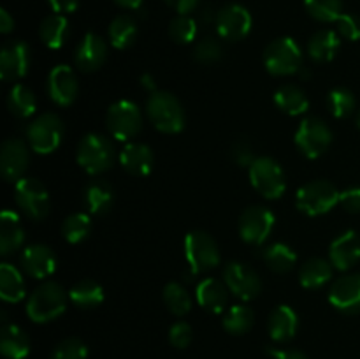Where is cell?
<instances>
[{"label": "cell", "instance_id": "obj_1", "mask_svg": "<svg viewBox=\"0 0 360 359\" xmlns=\"http://www.w3.org/2000/svg\"><path fill=\"white\" fill-rule=\"evenodd\" d=\"M67 301L69 294L62 285L53 280L42 282L28 298L27 315L37 324L51 322L65 312Z\"/></svg>", "mask_w": 360, "mask_h": 359}, {"label": "cell", "instance_id": "obj_2", "mask_svg": "<svg viewBox=\"0 0 360 359\" xmlns=\"http://www.w3.org/2000/svg\"><path fill=\"white\" fill-rule=\"evenodd\" d=\"M146 113L155 129L164 134H178L185 127V109L169 92H153L146 102Z\"/></svg>", "mask_w": 360, "mask_h": 359}, {"label": "cell", "instance_id": "obj_3", "mask_svg": "<svg viewBox=\"0 0 360 359\" xmlns=\"http://www.w3.org/2000/svg\"><path fill=\"white\" fill-rule=\"evenodd\" d=\"M76 158L88 175H102L115 162L112 141L102 134H86L77 143Z\"/></svg>", "mask_w": 360, "mask_h": 359}, {"label": "cell", "instance_id": "obj_4", "mask_svg": "<svg viewBox=\"0 0 360 359\" xmlns=\"http://www.w3.org/2000/svg\"><path fill=\"white\" fill-rule=\"evenodd\" d=\"M264 67L273 76H292L302 69V49L292 37H278L264 49Z\"/></svg>", "mask_w": 360, "mask_h": 359}, {"label": "cell", "instance_id": "obj_5", "mask_svg": "<svg viewBox=\"0 0 360 359\" xmlns=\"http://www.w3.org/2000/svg\"><path fill=\"white\" fill-rule=\"evenodd\" d=\"M341 192L336 185L327 180H313V182L304 183L297 190L295 196V204L299 211H302L308 217H319V215L327 213L340 203Z\"/></svg>", "mask_w": 360, "mask_h": 359}, {"label": "cell", "instance_id": "obj_6", "mask_svg": "<svg viewBox=\"0 0 360 359\" xmlns=\"http://www.w3.org/2000/svg\"><path fill=\"white\" fill-rule=\"evenodd\" d=\"M250 183L266 199H280L287 190L283 168L273 157H257L248 168Z\"/></svg>", "mask_w": 360, "mask_h": 359}, {"label": "cell", "instance_id": "obj_7", "mask_svg": "<svg viewBox=\"0 0 360 359\" xmlns=\"http://www.w3.org/2000/svg\"><path fill=\"white\" fill-rule=\"evenodd\" d=\"M63 132V122L56 113H42L28 125V144L35 153L49 155L62 144Z\"/></svg>", "mask_w": 360, "mask_h": 359}, {"label": "cell", "instance_id": "obj_8", "mask_svg": "<svg viewBox=\"0 0 360 359\" xmlns=\"http://www.w3.org/2000/svg\"><path fill=\"white\" fill-rule=\"evenodd\" d=\"M185 257L192 275H197L220 264V248L210 232L197 229L185 236Z\"/></svg>", "mask_w": 360, "mask_h": 359}, {"label": "cell", "instance_id": "obj_9", "mask_svg": "<svg viewBox=\"0 0 360 359\" xmlns=\"http://www.w3.org/2000/svg\"><path fill=\"white\" fill-rule=\"evenodd\" d=\"M105 127L118 141H129L143 129V115L136 102L118 101L109 106L105 115Z\"/></svg>", "mask_w": 360, "mask_h": 359}, {"label": "cell", "instance_id": "obj_10", "mask_svg": "<svg viewBox=\"0 0 360 359\" xmlns=\"http://www.w3.org/2000/svg\"><path fill=\"white\" fill-rule=\"evenodd\" d=\"M333 143V130L319 116H308L301 122L295 132V144L308 158H319Z\"/></svg>", "mask_w": 360, "mask_h": 359}, {"label": "cell", "instance_id": "obj_11", "mask_svg": "<svg viewBox=\"0 0 360 359\" xmlns=\"http://www.w3.org/2000/svg\"><path fill=\"white\" fill-rule=\"evenodd\" d=\"M14 199L18 208L32 220H42L49 213V194L37 178H21L14 185Z\"/></svg>", "mask_w": 360, "mask_h": 359}, {"label": "cell", "instance_id": "obj_12", "mask_svg": "<svg viewBox=\"0 0 360 359\" xmlns=\"http://www.w3.org/2000/svg\"><path fill=\"white\" fill-rule=\"evenodd\" d=\"M274 213L264 206H250L239 217V234L248 245L259 246L267 241L274 229Z\"/></svg>", "mask_w": 360, "mask_h": 359}, {"label": "cell", "instance_id": "obj_13", "mask_svg": "<svg viewBox=\"0 0 360 359\" xmlns=\"http://www.w3.org/2000/svg\"><path fill=\"white\" fill-rule=\"evenodd\" d=\"M217 32L225 41H241L252 30V14L241 4H229L218 11L214 18Z\"/></svg>", "mask_w": 360, "mask_h": 359}, {"label": "cell", "instance_id": "obj_14", "mask_svg": "<svg viewBox=\"0 0 360 359\" xmlns=\"http://www.w3.org/2000/svg\"><path fill=\"white\" fill-rule=\"evenodd\" d=\"M224 278L229 291L243 301L257 298L262 291L260 277L257 275V271H253V267L245 263H236V260L229 263L224 270Z\"/></svg>", "mask_w": 360, "mask_h": 359}, {"label": "cell", "instance_id": "obj_15", "mask_svg": "<svg viewBox=\"0 0 360 359\" xmlns=\"http://www.w3.org/2000/svg\"><path fill=\"white\" fill-rule=\"evenodd\" d=\"M28 164H30V153L25 141L11 137L4 141L2 150H0V172L4 180L9 183H18L25 178Z\"/></svg>", "mask_w": 360, "mask_h": 359}, {"label": "cell", "instance_id": "obj_16", "mask_svg": "<svg viewBox=\"0 0 360 359\" xmlns=\"http://www.w3.org/2000/svg\"><path fill=\"white\" fill-rule=\"evenodd\" d=\"M30 69V48L23 41H7L0 49V77L18 81Z\"/></svg>", "mask_w": 360, "mask_h": 359}, {"label": "cell", "instance_id": "obj_17", "mask_svg": "<svg viewBox=\"0 0 360 359\" xmlns=\"http://www.w3.org/2000/svg\"><path fill=\"white\" fill-rule=\"evenodd\" d=\"M79 92V83H77L76 73L69 65L53 67L48 76V95L55 104L67 108L72 104Z\"/></svg>", "mask_w": 360, "mask_h": 359}, {"label": "cell", "instance_id": "obj_18", "mask_svg": "<svg viewBox=\"0 0 360 359\" xmlns=\"http://www.w3.org/2000/svg\"><path fill=\"white\" fill-rule=\"evenodd\" d=\"M108 58V42L95 32H88L74 51V62L83 73H95Z\"/></svg>", "mask_w": 360, "mask_h": 359}, {"label": "cell", "instance_id": "obj_19", "mask_svg": "<svg viewBox=\"0 0 360 359\" xmlns=\"http://www.w3.org/2000/svg\"><path fill=\"white\" fill-rule=\"evenodd\" d=\"M20 263L25 273L32 278H37V280L51 277L56 270L55 252L42 243L25 246Z\"/></svg>", "mask_w": 360, "mask_h": 359}, {"label": "cell", "instance_id": "obj_20", "mask_svg": "<svg viewBox=\"0 0 360 359\" xmlns=\"http://www.w3.org/2000/svg\"><path fill=\"white\" fill-rule=\"evenodd\" d=\"M329 301L343 313L360 312V273L343 275L333 284L329 291Z\"/></svg>", "mask_w": 360, "mask_h": 359}, {"label": "cell", "instance_id": "obj_21", "mask_svg": "<svg viewBox=\"0 0 360 359\" xmlns=\"http://www.w3.org/2000/svg\"><path fill=\"white\" fill-rule=\"evenodd\" d=\"M329 260L336 270L347 271L360 260V238L355 231L338 236L329 248Z\"/></svg>", "mask_w": 360, "mask_h": 359}, {"label": "cell", "instance_id": "obj_22", "mask_svg": "<svg viewBox=\"0 0 360 359\" xmlns=\"http://www.w3.org/2000/svg\"><path fill=\"white\" fill-rule=\"evenodd\" d=\"M153 151L144 143H129L120 151V164L132 176H148L153 169Z\"/></svg>", "mask_w": 360, "mask_h": 359}, {"label": "cell", "instance_id": "obj_23", "mask_svg": "<svg viewBox=\"0 0 360 359\" xmlns=\"http://www.w3.org/2000/svg\"><path fill=\"white\" fill-rule=\"evenodd\" d=\"M229 287L225 282H220L218 278H204L197 285V303L210 313H221L225 312V306L229 303Z\"/></svg>", "mask_w": 360, "mask_h": 359}, {"label": "cell", "instance_id": "obj_24", "mask_svg": "<svg viewBox=\"0 0 360 359\" xmlns=\"http://www.w3.org/2000/svg\"><path fill=\"white\" fill-rule=\"evenodd\" d=\"M25 229L21 225L18 213L11 210H4L0 215V253L4 257L13 256L14 252L23 246Z\"/></svg>", "mask_w": 360, "mask_h": 359}, {"label": "cell", "instance_id": "obj_25", "mask_svg": "<svg viewBox=\"0 0 360 359\" xmlns=\"http://www.w3.org/2000/svg\"><path fill=\"white\" fill-rule=\"evenodd\" d=\"M83 203L88 213L105 215L115 204V190L105 180H91L83 190Z\"/></svg>", "mask_w": 360, "mask_h": 359}, {"label": "cell", "instance_id": "obj_26", "mask_svg": "<svg viewBox=\"0 0 360 359\" xmlns=\"http://www.w3.org/2000/svg\"><path fill=\"white\" fill-rule=\"evenodd\" d=\"M299 327L297 313L288 305H280L271 312L267 329L274 341H288L295 336Z\"/></svg>", "mask_w": 360, "mask_h": 359}, {"label": "cell", "instance_id": "obj_27", "mask_svg": "<svg viewBox=\"0 0 360 359\" xmlns=\"http://www.w3.org/2000/svg\"><path fill=\"white\" fill-rule=\"evenodd\" d=\"M0 351L7 359H25L30 352V338L16 324H4L0 331Z\"/></svg>", "mask_w": 360, "mask_h": 359}, {"label": "cell", "instance_id": "obj_28", "mask_svg": "<svg viewBox=\"0 0 360 359\" xmlns=\"http://www.w3.org/2000/svg\"><path fill=\"white\" fill-rule=\"evenodd\" d=\"M338 49H340V34L329 28L315 32L308 41V55L316 63H327L334 60Z\"/></svg>", "mask_w": 360, "mask_h": 359}, {"label": "cell", "instance_id": "obj_29", "mask_svg": "<svg viewBox=\"0 0 360 359\" xmlns=\"http://www.w3.org/2000/svg\"><path fill=\"white\" fill-rule=\"evenodd\" d=\"M69 21L63 14L53 13L42 20L39 27V37L49 49H60L69 39Z\"/></svg>", "mask_w": 360, "mask_h": 359}, {"label": "cell", "instance_id": "obj_30", "mask_svg": "<svg viewBox=\"0 0 360 359\" xmlns=\"http://www.w3.org/2000/svg\"><path fill=\"white\" fill-rule=\"evenodd\" d=\"M333 264L322 257H311L299 270V282L306 289H320L333 278Z\"/></svg>", "mask_w": 360, "mask_h": 359}, {"label": "cell", "instance_id": "obj_31", "mask_svg": "<svg viewBox=\"0 0 360 359\" xmlns=\"http://www.w3.org/2000/svg\"><path fill=\"white\" fill-rule=\"evenodd\" d=\"M274 104L278 109H281L283 113L290 116L302 115V113L308 111L309 101L306 97V94L302 92V88H299L297 84H281L276 92H274Z\"/></svg>", "mask_w": 360, "mask_h": 359}, {"label": "cell", "instance_id": "obj_32", "mask_svg": "<svg viewBox=\"0 0 360 359\" xmlns=\"http://www.w3.org/2000/svg\"><path fill=\"white\" fill-rule=\"evenodd\" d=\"M0 296L7 303H20L27 296L23 275L13 264H0Z\"/></svg>", "mask_w": 360, "mask_h": 359}, {"label": "cell", "instance_id": "obj_33", "mask_svg": "<svg viewBox=\"0 0 360 359\" xmlns=\"http://www.w3.org/2000/svg\"><path fill=\"white\" fill-rule=\"evenodd\" d=\"M69 298L77 308H97V306H101L104 303V289H102V285L98 282L90 280V278H83L77 284H74V287L69 292Z\"/></svg>", "mask_w": 360, "mask_h": 359}, {"label": "cell", "instance_id": "obj_34", "mask_svg": "<svg viewBox=\"0 0 360 359\" xmlns=\"http://www.w3.org/2000/svg\"><path fill=\"white\" fill-rule=\"evenodd\" d=\"M137 21L129 14H120L109 25V42L116 49H127L136 42L137 39Z\"/></svg>", "mask_w": 360, "mask_h": 359}, {"label": "cell", "instance_id": "obj_35", "mask_svg": "<svg viewBox=\"0 0 360 359\" xmlns=\"http://www.w3.org/2000/svg\"><path fill=\"white\" fill-rule=\"evenodd\" d=\"M7 108H9L11 115L16 116V118H28L37 109V99L30 88L18 83L11 88L9 95H7Z\"/></svg>", "mask_w": 360, "mask_h": 359}, {"label": "cell", "instance_id": "obj_36", "mask_svg": "<svg viewBox=\"0 0 360 359\" xmlns=\"http://www.w3.org/2000/svg\"><path fill=\"white\" fill-rule=\"evenodd\" d=\"M262 257L267 266H269V270L278 275L292 271L295 263H297V256L287 243H273V245L264 250Z\"/></svg>", "mask_w": 360, "mask_h": 359}, {"label": "cell", "instance_id": "obj_37", "mask_svg": "<svg viewBox=\"0 0 360 359\" xmlns=\"http://www.w3.org/2000/svg\"><path fill=\"white\" fill-rule=\"evenodd\" d=\"M255 322V313L246 305H234L225 312L224 315V329L227 333L239 336V334L248 333Z\"/></svg>", "mask_w": 360, "mask_h": 359}, {"label": "cell", "instance_id": "obj_38", "mask_svg": "<svg viewBox=\"0 0 360 359\" xmlns=\"http://www.w3.org/2000/svg\"><path fill=\"white\" fill-rule=\"evenodd\" d=\"M162 296H164V303L169 312L174 315L183 317L192 310V298H190L188 291L178 282H169L164 287Z\"/></svg>", "mask_w": 360, "mask_h": 359}, {"label": "cell", "instance_id": "obj_39", "mask_svg": "<svg viewBox=\"0 0 360 359\" xmlns=\"http://www.w3.org/2000/svg\"><path fill=\"white\" fill-rule=\"evenodd\" d=\"M91 232V218L88 213H72L63 220L62 234L67 243L84 241Z\"/></svg>", "mask_w": 360, "mask_h": 359}, {"label": "cell", "instance_id": "obj_40", "mask_svg": "<svg viewBox=\"0 0 360 359\" xmlns=\"http://www.w3.org/2000/svg\"><path fill=\"white\" fill-rule=\"evenodd\" d=\"M304 7L309 16L322 23H336L343 14L341 0H304Z\"/></svg>", "mask_w": 360, "mask_h": 359}, {"label": "cell", "instance_id": "obj_41", "mask_svg": "<svg viewBox=\"0 0 360 359\" xmlns=\"http://www.w3.org/2000/svg\"><path fill=\"white\" fill-rule=\"evenodd\" d=\"M327 108L330 115L338 120L348 118L355 111V97L348 88H333L327 95Z\"/></svg>", "mask_w": 360, "mask_h": 359}, {"label": "cell", "instance_id": "obj_42", "mask_svg": "<svg viewBox=\"0 0 360 359\" xmlns=\"http://www.w3.org/2000/svg\"><path fill=\"white\" fill-rule=\"evenodd\" d=\"M169 35L178 44H190L197 37V21L190 14H178L169 23Z\"/></svg>", "mask_w": 360, "mask_h": 359}, {"label": "cell", "instance_id": "obj_43", "mask_svg": "<svg viewBox=\"0 0 360 359\" xmlns=\"http://www.w3.org/2000/svg\"><path fill=\"white\" fill-rule=\"evenodd\" d=\"M221 56H224V48L217 37L207 35L193 46V58L199 63H217Z\"/></svg>", "mask_w": 360, "mask_h": 359}, {"label": "cell", "instance_id": "obj_44", "mask_svg": "<svg viewBox=\"0 0 360 359\" xmlns=\"http://www.w3.org/2000/svg\"><path fill=\"white\" fill-rule=\"evenodd\" d=\"M88 358V347L84 345L83 340L72 336L65 338L60 341L51 352V359H86Z\"/></svg>", "mask_w": 360, "mask_h": 359}, {"label": "cell", "instance_id": "obj_45", "mask_svg": "<svg viewBox=\"0 0 360 359\" xmlns=\"http://www.w3.org/2000/svg\"><path fill=\"white\" fill-rule=\"evenodd\" d=\"M192 338H193V331L190 327L188 322H174L169 329V341L174 348H186L190 344H192Z\"/></svg>", "mask_w": 360, "mask_h": 359}, {"label": "cell", "instance_id": "obj_46", "mask_svg": "<svg viewBox=\"0 0 360 359\" xmlns=\"http://www.w3.org/2000/svg\"><path fill=\"white\" fill-rule=\"evenodd\" d=\"M338 34L348 41H359L360 39V18L355 14H341L336 21Z\"/></svg>", "mask_w": 360, "mask_h": 359}, {"label": "cell", "instance_id": "obj_47", "mask_svg": "<svg viewBox=\"0 0 360 359\" xmlns=\"http://www.w3.org/2000/svg\"><path fill=\"white\" fill-rule=\"evenodd\" d=\"M232 153V158H234V162L238 165H243V168H250V165L253 164V160H255V153H253V148L250 146L248 141H236L234 146H232L231 150Z\"/></svg>", "mask_w": 360, "mask_h": 359}, {"label": "cell", "instance_id": "obj_48", "mask_svg": "<svg viewBox=\"0 0 360 359\" xmlns=\"http://www.w3.org/2000/svg\"><path fill=\"white\" fill-rule=\"evenodd\" d=\"M340 204L348 213H360V187H352L341 192Z\"/></svg>", "mask_w": 360, "mask_h": 359}, {"label": "cell", "instance_id": "obj_49", "mask_svg": "<svg viewBox=\"0 0 360 359\" xmlns=\"http://www.w3.org/2000/svg\"><path fill=\"white\" fill-rule=\"evenodd\" d=\"M164 2L178 14H190L192 11H195L199 0H164Z\"/></svg>", "mask_w": 360, "mask_h": 359}, {"label": "cell", "instance_id": "obj_50", "mask_svg": "<svg viewBox=\"0 0 360 359\" xmlns=\"http://www.w3.org/2000/svg\"><path fill=\"white\" fill-rule=\"evenodd\" d=\"M51 9L58 14H65V13H74L79 6V0H48Z\"/></svg>", "mask_w": 360, "mask_h": 359}, {"label": "cell", "instance_id": "obj_51", "mask_svg": "<svg viewBox=\"0 0 360 359\" xmlns=\"http://www.w3.org/2000/svg\"><path fill=\"white\" fill-rule=\"evenodd\" d=\"M269 355L273 359H308L301 351H276V348H269Z\"/></svg>", "mask_w": 360, "mask_h": 359}, {"label": "cell", "instance_id": "obj_52", "mask_svg": "<svg viewBox=\"0 0 360 359\" xmlns=\"http://www.w3.org/2000/svg\"><path fill=\"white\" fill-rule=\"evenodd\" d=\"M14 30V20L9 14V11L0 9V32L2 34H11Z\"/></svg>", "mask_w": 360, "mask_h": 359}, {"label": "cell", "instance_id": "obj_53", "mask_svg": "<svg viewBox=\"0 0 360 359\" xmlns=\"http://www.w3.org/2000/svg\"><path fill=\"white\" fill-rule=\"evenodd\" d=\"M139 81H141V84H143V87L146 88L148 92H151V94H153V92H157V84H155V77L151 76V74H143Z\"/></svg>", "mask_w": 360, "mask_h": 359}, {"label": "cell", "instance_id": "obj_54", "mask_svg": "<svg viewBox=\"0 0 360 359\" xmlns=\"http://www.w3.org/2000/svg\"><path fill=\"white\" fill-rule=\"evenodd\" d=\"M115 2L123 9H137V7H141L143 0H115Z\"/></svg>", "mask_w": 360, "mask_h": 359}, {"label": "cell", "instance_id": "obj_55", "mask_svg": "<svg viewBox=\"0 0 360 359\" xmlns=\"http://www.w3.org/2000/svg\"><path fill=\"white\" fill-rule=\"evenodd\" d=\"M357 125H359V129H360V111H359V115H357Z\"/></svg>", "mask_w": 360, "mask_h": 359}]
</instances>
